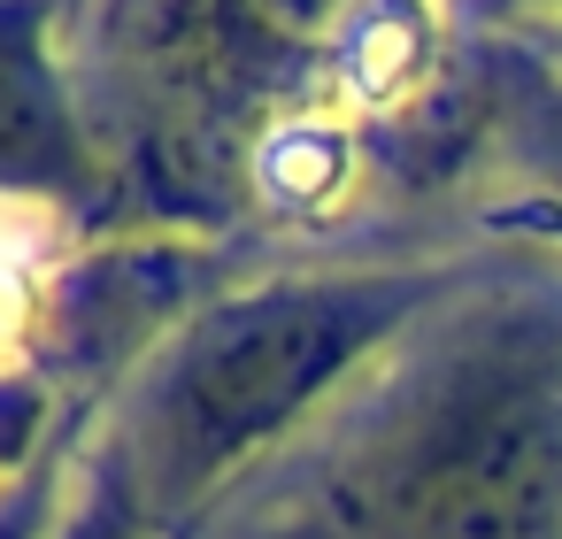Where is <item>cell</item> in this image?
<instances>
[{
    "mask_svg": "<svg viewBox=\"0 0 562 539\" xmlns=\"http://www.w3.org/2000/svg\"><path fill=\"white\" fill-rule=\"evenodd\" d=\"M355 501L385 539H562L554 332H493L447 355L362 447Z\"/></svg>",
    "mask_w": 562,
    "mask_h": 539,
    "instance_id": "cell-1",
    "label": "cell"
},
{
    "mask_svg": "<svg viewBox=\"0 0 562 539\" xmlns=\"http://www.w3.org/2000/svg\"><path fill=\"white\" fill-rule=\"evenodd\" d=\"M408 285L393 278H316V285H270L232 308H216L170 370V454L224 462L278 431L301 401H316L393 316Z\"/></svg>",
    "mask_w": 562,
    "mask_h": 539,
    "instance_id": "cell-2",
    "label": "cell"
},
{
    "mask_svg": "<svg viewBox=\"0 0 562 539\" xmlns=\"http://www.w3.org/2000/svg\"><path fill=\"white\" fill-rule=\"evenodd\" d=\"M78 132L32 9H0V186H70Z\"/></svg>",
    "mask_w": 562,
    "mask_h": 539,
    "instance_id": "cell-3",
    "label": "cell"
},
{
    "mask_svg": "<svg viewBox=\"0 0 562 539\" xmlns=\"http://www.w3.org/2000/svg\"><path fill=\"white\" fill-rule=\"evenodd\" d=\"M70 539H139L132 531V516H124V501H93L78 524H70Z\"/></svg>",
    "mask_w": 562,
    "mask_h": 539,
    "instance_id": "cell-4",
    "label": "cell"
}]
</instances>
